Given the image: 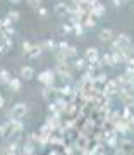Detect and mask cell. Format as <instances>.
<instances>
[{"label":"cell","instance_id":"1","mask_svg":"<svg viewBox=\"0 0 134 155\" xmlns=\"http://www.w3.org/2000/svg\"><path fill=\"white\" fill-rule=\"evenodd\" d=\"M28 114V105L24 104V102H17L12 105V109L7 112V117H17V119H22V117H26Z\"/></svg>","mask_w":134,"mask_h":155},{"label":"cell","instance_id":"2","mask_svg":"<svg viewBox=\"0 0 134 155\" xmlns=\"http://www.w3.org/2000/svg\"><path fill=\"white\" fill-rule=\"evenodd\" d=\"M95 129H98V119H96L95 116L84 117V121L81 122V126H79V131H84V133L91 134Z\"/></svg>","mask_w":134,"mask_h":155},{"label":"cell","instance_id":"3","mask_svg":"<svg viewBox=\"0 0 134 155\" xmlns=\"http://www.w3.org/2000/svg\"><path fill=\"white\" fill-rule=\"evenodd\" d=\"M119 88H120V86H119V83L115 81V79H108V81L101 86V93H103V95H110V97L115 98Z\"/></svg>","mask_w":134,"mask_h":155},{"label":"cell","instance_id":"4","mask_svg":"<svg viewBox=\"0 0 134 155\" xmlns=\"http://www.w3.org/2000/svg\"><path fill=\"white\" fill-rule=\"evenodd\" d=\"M38 81L41 84H55V71L53 69H46V71L40 72Z\"/></svg>","mask_w":134,"mask_h":155},{"label":"cell","instance_id":"5","mask_svg":"<svg viewBox=\"0 0 134 155\" xmlns=\"http://www.w3.org/2000/svg\"><path fill=\"white\" fill-rule=\"evenodd\" d=\"M113 131L119 134V136H129V134H132V131L129 129V126H127V122L124 121V119H120V121H117L115 124H113Z\"/></svg>","mask_w":134,"mask_h":155},{"label":"cell","instance_id":"6","mask_svg":"<svg viewBox=\"0 0 134 155\" xmlns=\"http://www.w3.org/2000/svg\"><path fill=\"white\" fill-rule=\"evenodd\" d=\"M59 95V88H57L55 84H43V88H41V97L45 100H53V97Z\"/></svg>","mask_w":134,"mask_h":155},{"label":"cell","instance_id":"7","mask_svg":"<svg viewBox=\"0 0 134 155\" xmlns=\"http://www.w3.org/2000/svg\"><path fill=\"white\" fill-rule=\"evenodd\" d=\"M59 95H62V97H65L69 100H74V84L64 83L62 86H59Z\"/></svg>","mask_w":134,"mask_h":155},{"label":"cell","instance_id":"8","mask_svg":"<svg viewBox=\"0 0 134 155\" xmlns=\"http://www.w3.org/2000/svg\"><path fill=\"white\" fill-rule=\"evenodd\" d=\"M55 14L60 17H67L69 16V4L65 0H59L55 4Z\"/></svg>","mask_w":134,"mask_h":155},{"label":"cell","instance_id":"9","mask_svg":"<svg viewBox=\"0 0 134 155\" xmlns=\"http://www.w3.org/2000/svg\"><path fill=\"white\" fill-rule=\"evenodd\" d=\"M119 145L126 150V153L134 152V141L129 138V136H119Z\"/></svg>","mask_w":134,"mask_h":155},{"label":"cell","instance_id":"10","mask_svg":"<svg viewBox=\"0 0 134 155\" xmlns=\"http://www.w3.org/2000/svg\"><path fill=\"white\" fill-rule=\"evenodd\" d=\"M84 57H86L88 62H95L96 59H100V50L96 48V47H88V48L84 50Z\"/></svg>","mask_w":134,"mask_h":155},{"label":"cell","instance_id":"11","mask_svg":"<svg viewBox=\"0 0 134 155\" xmlns=\"http://www.w3.org/2000/svg\"><path fill=\"white\" fill-rule=\"evenodd\" d=\"M67 141H65V136H62V134H55L52 133L50 134V147H64Z\"/></svg>","mask_w":134,"mask_h":155},{"label":"cell","instance_id":"12","mask_svg":"<svg viewBox=\"0 0 134 155\" xmlns=\"http://www.w3.org/2000/svg\"><path fill=\"white\" fill-rule=\"evenodd\" d=\"M115 38L120 41V45L124 47V50H127V52H129V47H131V43H132V38H131L127 33H119ZM129 54H131V52H129Z\"/></svg>","mask_w":134,"mask_h":155},{"label":"cell","instance_id":"13","mask_svg":"<svg viewBox=\"0 0 134 155\" xmlns=\"http://www.w3.org/2000/svg\"><path fill=\"white\" fill-rule=\"evenodd\" d=\"M98 36H100L101 41H105V43H110L112 40L115 38V33H113L110 28H103V29L100 31V35H98Z\"/></svg>","mask_w":134,"mask_h":155},{"label":"cell","instance_id":"14","mask_svg":"<svg viewBox=\"0 0 134 155\" xmlns=\"http://www.w3.org/2000/svg\"><path fill=\"white\" fill-rule=\"evenodd\" d=\"M34 76V69L31 66H22L21 71H19V78L21 79H26V81H29L31 78Z\"/></svg>","mask_w":134,"mask_h":155},{"label":"cell","instance_id":"15","mask_svg":"<svg viewBox=\"0 0 134 155\" xmlns=\"http://www.w3.org/2000/svg\"><path fill=\"white\" fill-rule=\"evenodd\" d=\"M7 86H9V90H11L12 93H17L22 88V79L21 78H11V81H9Z\"/></svg>","mask_w":134,"mask_h":155},{"label":"cell","instance_id":"16","mask_svg":"<svg viewBox=\"0 0 134 155\" xmlns=\"http://www.w3.org/2000/svg\"><path fill=\"white\" fill-rule=\"evenodd\" d=\"M43 50H45L43 45H41V43H36V45H33V47H31L28 57H29V59H38V57L43 54Z\"/></svg>","mask_w":134,"mask_h":155},{"label":"cell","instance_id":"17","mask_svg":"<svg viewBox=\"0 0 134 155\" xmlns=\"http://www.w3.org/2000/svg\"><path fill=\"white\" fill-rule=\"evenodd\" d=\"M89 16L96 17V19H98V17H103V16H105V5H103L101 2H100V4H96V5L89 11Z\"/></svg>","mask_w":134,"mask_h":155},{"label":"cell","instance_id":"18","mask_svg":"<svg viewBox=\"0 0 134 155\" xmlns=\"http://www.w3.org/2000/svg\"><path fill=\"white\" fill-rule=\"evenodd\" d=\"M86 66H88V61H86V57H76V59H74V69H76V71H81L83 72L84 69H86Z\"/></svg>","mask_w":134,"mask_h":155},{"label":"cell","instance_id":"19","mask_svg":"<svg viewBox=\"0 0 134 155\" xmlns=\"http://www.w3.org/2000/svg\"><path fill=\"white\" fill-rule=\"evenodd\" d=\"M105 147L107 148H115V147H119V134H110V136H107L105 138Z\"/></svg>","mask_w":134,"mask_h":155},{"label":"cell","instance_id":"20","mask_svg":"<svg viewBox=\"0 0 134 155\" xmlns=\"http://www.w3.org/2000/svg\"><path fill=\"white\" fill-rule=\"evenodd\" d=\"M107 81H108V76H107L103 71H100V72H96V74H95V81H93V84H95V86H100V88H101V86H103Z\"/></svg>","mask_w":134,"mask_h":155},{"label":"cell","instance_id":"21","mask_svg":"<svg viewBox=\"0 0 134 155\" xmlns=\"http://www.w3.org/2000/svg\"><path fill=\"white\" fill-rule=\"evenodd\" d=\"M41 45H43V48H45V50H50V52H55V50L59 48V43H57L55 40H52V38H48V40H45V41H41Z\"/></svg>","mask_w":134,"mask_h":155},{"label":"cell","instance_id":"22","mask_svg":"<svg viewBox=\"0 0 134 155\" xmlns=\"http://www.w3.org/2000/svg\"><path fill=\"white\" fill-rule=\"evenodd\" d=\"M36 145H33V143H29V141H24L22 143V148H21V153H24V155H33L34 152H36V148H34Z\"/></svg>","mask_w":134,"mask_h":155},{"label":"cell","instance_id":"23","mask_svg":"<svg viewBox=\"0 0 134 155\" xmlns=\"http://www.w3.org/2000/svg\"><path fill=\"white\" fill-rule=\"evenodd\" d=\"M83 26L86 29H93L96 26V17H93V16H89V14H88V16L83 19Z\"/></svg>","mask_w":134,"mask_h":155},{"label":"cell","instance_id":"24","mask_svg":"<svg viewBox=\"0 0 134 155\" xmlns=\"http://www.w3.org/2000/svg\"><path fill=\"white\" fill-rule=\"evenodd\" d=\"M84 31H86V28L83 26V22H74L72 24V33L76 35V36H84Z\"/></svg>","mask_w":134,"mask_h":155},{"label":"cell","instance_id":"25","mask_svg":"<svg viewBox=\"0 0 134 155\" xmlns=\"http://www.w3.org/2000/svg\"><path fill=\"white\" fill-rule=\"evenodd\" d=\"M100 59L103 61V64L108 67H117L115 66V62H113V59H112V52H107V54H103V55H100Z\"/></svg>","mask_w":134,"mask_h":155},{"label":"cell","instance_id":"26","mask_svg":"<svg viewBox=\"0 0 134 155\" xmlns=\"http://www.w3.org/2000/svg\"><path fill=\"white\" fill-rule=\"evenodd\" d=\"M107 119H108V121L112 122V126H113L117 121H120V119H122V112H120V110H110V114H108V117H107Z\"/></svg>","mask_w":134,"mask_h":155},{"label":"cell","instance_id":"27","mask_svg":"<svg viewBox=\"0 0 134 155\" xmlns=\"http://www.w3.org/2000/svg\"><path fill=\"white\" fill-rule=\"evenodd\" d=\"M53 57H55V61L59 62V64H62V62H69V57L65 55V52H62V50H59V48L53 52Z\"/></svg>","mask_w":134,"mask_h":155},{"label":"cell","instance_id":"28","mask_svg":"<svg viewBox=\"0 0 134 155\" xmlns=\"http://www.w3.org/2000/svg\"><path fill=\"white\" fill-rule=\"evenodd\" d=\"M12 74L7 69H0V84H9Z\"/></svg>","mask_w":134,"mask_h":155},{"label":"cell","instance_id":"29","mask_svg":"<svg viewBox=\"0 0 134 155\" xmlns=\"http://www.w3.org/2000/svg\"><path fill=\"white\" fill-rule=\"evenodd\" d=\"M64 52H65V55L69 57V59H76V57L79 55L78 47H74V45H69V47H67V48L64 50Z\"/></svg>","mask_w":134,"mask_h":155},{"label":"cell","instance_id":"30","mask_svg":"<svg viewBox=\"0 0 134 155\" xmlns=\"http://www.w3.org/2000/svg\"><path fill=\"white\" fill-rule=\"evenodd\" d=\"M108 48H110V52H122L124 47L120 45V41H119L117 38H113L110 41V47H108ZM126 52H127V50H126Z\"/></svg>","mask_w":134,"mask_h":155},{"label":"cell","instance_id":"31","mask_svg":"<svg viewBox=\"0 0 134 155\" xmlns=\"http://www.w3.org/2000/svg\"><path fill=\"white\" fill-rule=\"evenodd\" d=\"M36 145H38L40 148H43V147H46V145H50V134H40L38 143Z\"/></svg>","mask_w":134,"mask_h":155},{"label":"cell","instance_id":"32","mask_svg":"<svg viewBox=\"0 0 134 155\" xmlns=\"http://www.w3.org/2000/svg\"><path fill=\"white\" fill-rule=\"evenodd\" d=\"M59 78L62 79V83H72V72H71V69L69 71H64L59 74Z\"/></svg>","mask_w":134,"mask_h":155},{"label":"cell","instance_id":"33","mask_svg":"<svg viewBox=\"0 0 134 155\" xmlns=\"http://www.w3.org/2000/svg\"><path fill=\"white\" fill-rule=\"evenodd\" d=\"M5 17H7V19H9L11 22H17L19 19H21V12H17V11H9Z\"/></svg>","mask_w":134,"mask_h":155},{"label":"cell","instance_id":"34","mask_svg":"<svg viewBox=\"0 0 134 155\" xmlns=\"http://www.w3.org/2000/svg\"><path fill=\"white\" fill-rule=\"evenodd\" d=\"M115 81L119 83V86H129V79L126 74H119L117 78H115Z\"/></svg>","mask_w":134,"mask_h":155},{"label":"cell","instance_id":"35","mask_svg":"<svg viewBox=\"0 0 134 155\" xmlns=\"http://www.w3.org/2000/svg\"><path fill=\"white\" fill-rule=\"evenodd\" d=\"M62 153H65V155H74V153H76L72 143H65V145H64V147H62Z\"/></svg>","mask_w":134,"mask_h":155},{"label":"cell","instance_id":"36","mask_svg":"<svg viewBox=\"0 0 134 155\" xmlns=\"http://www.w3.org/2000/svg\"><path fill=\"white\" fill-rule=\"evenodd\" d=\"M38 138H40V133H29V134H26V140L24 141H29V143L36 145L38 143Z\"/></svg>","mask_w":134,"mask_h":155},{"label":"cell","instance_id":"37","mask_svg":"<svg viewBox=\"0 0 134 155\" xmlns=\"http://www.w3.org/2000/svg\"><path fill=\"white\" fill-rule=\"evenodd\" d=\"M38 133H40V134H52V133H53V127H52L50 124H46V122H45L43 126L40 127Z\"/></svg>","mask_w":134,"mask_h":155},{"label":"cell","instance_id":"38","mask_svg":"<svg viewBox=\"0 0 134 155\" xmlns=\"http://www.w3.org/2000/svg\"><path fill=\"white\" fill-rule=\"evenodd\" d=\"M60 31H62V35H71V33H72V24H71V22H65V24H62Z\"/></svg>","mask_w":134,"mask_h":155},{"label":"cell","instance_id":"39","mask_svg":"<svg viewBox=\"0 0 134 155\" xmlns=\"http://www.w3.org/2000/svg\"><path fill=\"white\" fill-rule=\"evenodd\" d=\"M31 47H33V43H29V41H22V45H21L22 54H24V55H28L29 50H31Z\"/></svg>","mask_w":134,"mask_h":155},{"label":"cell","instance_id":"40","mask_svg":"<svg viewBox=\"0 0 134 155\" xmlns=\"http://www.w3.org/2000/svg\"><path fill=\"white\" fill-rule=\"evenodd\" d=\"M12 22L9 21V19H7V17H4V19H0V31H5L7 28H9V26H11Z\"/></svg>","mask_w":134,"mask_h":155},{"label":"cell","instance_id":"41","mask_svg":"<svg viewBox=\"0 0 134 155\" xmlns=\"http://www.w3.org/2000/svg\"><path fill=\"white\" fill-rule=\"evenodd\" d=\"M48 112H50V114H62V112L57 109V104L53 102V100H52L50 104H48Z\"/></svg>","mask_w":134,"mask_h":155},{"label":"cell","instance_id":"42","mask_svg":"<svg viewBox=\"0 0 134 155\" xmlns=\"http://www.w3.org/2000/svg\"><path fill=\"white\" fill-rule=\"evenodd\" d=\"M28 5L38 9V7H41V0H28Z\"/></svg>","mask_w":134,"mask_h":155},{"label":"cell","instance_id":"43","mask_svg":"<svg viewBox=\"0 0 134 155\" xmlns=\"http://www.w3.org/2000/svg\"><path fill=\"white\" fill-rule=\"evenodd\" d=\"M110 2H112L113 7H120V5H124V4H127L129 0H110Z\"/></svg>","mask_w":134,"mask_h":155},{"label":"cell","instance_id":"44","mask_svg":"<svg viewBox=\"0 0 134 155\" xmlns=\"http://www.w3.org/2000/svg\"><path fill=\"white\" fill-rule=\"evenodd\" d=\"M36 11H38V16L40 17H46V16H48V11H46L45 7H38Z\"/></svg>","mask_w":134,"mask_h":155},{"label":"cell","instance_id":"45","mask_svg":"<svg viewBox=\"0 0 134 155\" xmlns=\"http://www.w3.org/2000/svg\"><path fill=\"white\" fill-rule=\"evenodd\" d=\"M4 33H5L7 36H11V38H12V36L16 35V29H14V26H12V24H11V26H9V28H7L5 31H4Z\"/></svg>","mask_w":134,"mask_h":155},{"label":"cell","instance_id":"46","mask_svg":"<svg viewBox=\"0 0 134 155\" xmlns=\"http://www.w3.org/2000/svg\"><path fill=\"white\" fill-rule=\"evenodd\" d=\"M4 43H5V50L9 52V50L12 48V38H11V36H7V38L4 40Z\"/></svg>","mask_w":134,"mask_h":155},{"label":"cell","instance_id":"47","mask_svg":"<svg viewBox=\"0 0 134 155\" xmlns=\"http://www.w3.org/2000/svg\"><path fill=\"white\" fill-rule=\"evenodd\" d=\"M124 66H126V67H134V55H131V57H129V59H127V62H126Z\"/></svg>","mask_w":134,"mask_h":155},{"label":"cell","instance_id":"48","mask_svg":"<svg viewBox=\"0 0 134 155\" xmlns=\"http://www.w3.org/2000/svg\"><path fill=\"white\" fill-rule=\"evenodd\" d=\"M96 4H100V0H88V4H86V5H88L89 9H93Z\"/></svg>","mask_w":134,"mask_h":155},{"label":"cell","instance_id":"49","mask_svg":"<svg viewBox=\"0 0 134 155\" xmlns=\"http://www.w3.org/2000/svg\"><path fill=\"white\" fill-rule=\"evenodd\" d=\"M67 47H69V43H67V41H59V50H62V52H64Z\"/></svg>","mask_w":134,"mask_h":155},{"label":"cell","instance_id":"50","mask_svg":"<svg viewBox=\"0 0 134 155\" xmlns=\"http://www.w3.org/2000/svg\"><path fill=\"white\" fill-rule=\"evenodd\" d=\"M59 153H62V150H59L57 147H52V150H50V155H59Z\"/></svg>","mask_w":134,"mask_h":155},{"label":"cell","instance_id":"51","mask_svg":"<svg viewBox=\"0 0 134 155\" xmlns=\"http://www.w3.org/2000/svg\"><path fill=\"white\" fill-rule=\"evenodd\" d=\"M7 50H5V43L4 41H0V54H5Z\"/></svg>","mask_w":134,"mask_h":155},{"label":"cell","instance_id":"52","mask_svg":"<svg viewBox=\"0 0 134 155\" xmlns=\"http://www.w3.org/2000/svg\"><path fill=\"white\" fill-rule=\"evenodd\" d=\"M2 107H5V98H4V95H0V109Z\"/></svg>","mask_w":134,"mask_h":155},{"label":"cell","instance_id":"53","mask_svg":"<svg viewBox=\"0 0 134 155\" xmlns=\"http://www.w3.org/2000/svg\"><path fill=\"white\" fill-rule=\"evenodd\" d=\"M127 88H129V91H131V93L134 95V81H131V83H129V86H127Z\"/></svg>","mask_w":134,"mask_h":155},{"label":"cell","instance_id":"54","mask_svg":"<svg viewBox=\"0 0 134 155\" xmlns=\"http://www.w3.org/2000/svg\"><path fill=\"white\" fill-rule=\"evenodd\" d=\"M88 4V0H78V5H86Z\"/></svg>","mask_w":134,"mask_h":155},{"label":"cell","instance_id":"55","mask_svg":"<svg viewBox=\"0 0 134 155\" xmlns=\"http://www.w3.org/2000/svg\"><path fill=\"white\" fill-rule=\"evenodd\" d=\"M129 52H131V55H134V41L131 43V47H129Z\"/></svg>","mask_w":134,"mask_h":155},{"label":"cell","instance_id":"56","mask_svg":"<svg viewBox=\"0 0 134 155\" xmlns=\"http://www.w3.org/2000/svg\"><path fill=\"white\" fill-rule=\"evenodd\" d=\"M11 4H21V0H9Z\"/></svg>","mask_w":134,"mask_h":155},{"label":"cell","instance_id":"57","mask_svg":"<svg viewBox=\"0 0 134 155\" xmlns=\"http://www.w3.org/2000/svg\"><path fill=\"white\" fill-rule=\"evenodd\" d=\"M131 107H132V110H134V102H132V104H131Z\"/></svg>","mask_w":134,"mask_h":155},{"label":"cell","instance_id":"58","mask_svg":"<svg viewBox=\"0 0 134 155\" xmlns=\"http://www.w3.org/2000/svg\"><path fill=\"white\" fill-rule=\"evenodd\" d=\"M65 2H67V0H65Z\"/></svg>","mask_w":134,"mask_h":155}]
</instances>
